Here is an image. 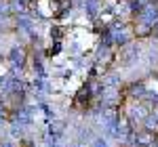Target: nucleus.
I'll list each match as a JSON object with an SVG mask.
<instances>
[{"label": "nucleus", "mask_w": 158, "mask_h": 147, "mask_svg": "<svg viewBox=\"0 0 158 147\" xmlns=\"http://www.w3.org/2000/svg\"><path fill=\"white\" fill-rule=\"evenodd\" d=\"M6 120H9V107L4 103H0V124L6 122Z\"/></svg>", "instance_id": "1"}]
</instances>
